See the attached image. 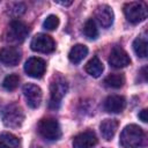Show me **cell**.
Returning a JSON list of instances; mask_svg holds the SVG:
<instances>
[{
    "label": "cell",
    "mask_w": 148,
    "mask_h": 148,
    "mask_svg": "<svg viewBox=\"0 0 148 148\" xmlns=\"http://www.w3.org/2000/svg\"><path fill=\"white\" fill-rule=\"evenodd\" d=\"M20 140L12 133H0V148H18Z\"/></svg>",
    "instance_id": "ac0fdd59"
},
{
    "label": "cell",
    "mask_w": 148,
    "mask_h": 148,
    "mask_svg": "<svg viewBox=\"0 0 148 148\" xmlns=\"http://www.w3.org/2000/svg\"><path fill=\"white\" fill-rule=\"evenodd\" d=\"M21 60V51L14 46H6L0 50V61L6 66H16Z\"/></svg>",
    "instance_id": "7c38bea8"
},
{
    "label": "cell",
    "mask_w": 148,
    "mask_h": 148,
    "mask_svg": "<svg viewBox=\"0 0 148 148\" xmlns=\"http://www.w3.org/2000/svg\"><path fill=\"white\" fill-rule=\"evenodd\" d=\"M87 54H88V47L83 44H76L71 49L68 53V59L73 64H79L86 58Z\"/></svg>",
    "instance_id": "2e32d148"
},
{
    "label": "cell",
    "mask_w": 148,
    "mask_h": 148,
    "mask_svg": "<svg viewBox=\"0 0 148 148\" xmlns=\"http://www.w3.org/2000/svg\"><path fill=\"white\" fill-rule=\"evenodd\" d=\"M0 116L3 125L9 128L20 127L24 120V112L22 108L16 103H9L5 105L0 111Z\"/></svg>",
    "instance_id": "7a4b0ae2"
},
{
    "label": "cell",
    "mask_w": 148,
    "mask_h": 148,
    "mask_svg": "<svg viewBox=\"0 0 148 148\" xmlns=\"http://www.w3.org/2000/svg\"><path fill=\"white\" fill-rule=\"evenodd\" d=\"M56 3L62 5V6H71L73 2H72V1H56Z\"/></svg>",
    "instance_id": "4316f807"
},
{
    "label": "cell",
    "mask_w": 148,
    "mask_h": 148,
    "mask_svg": "<svg viewBox=\"0 0 148 148\" xmlns=\"http://www.w3.org/2000/svg\"><path fill=\"white\" fill-rule=\"evenodd\" d=\"M139 119H140L141 121H143V123H147L148 118H147V110H146V109H143V110L140 111V113H139Z\"/></svg>",
    "instance_id": "d4e9b609"
},
{
    "label": "cell",
    "mask_w": 148,
    "mask_h": 148,
    "mask_svg": "<svg viewBox=\"0 0 148 148\" xmlns=\"http://www.w3.org/2000/svg\"><path fill=\"white\" fill-rule=\"evenodd\" d=\"M46 69V62L44 59L38 57H31L29 58L24 64V71L25 73L35 79H39L44 75Z\"/></svg>",
    "instance_id": "9c48e42d"
},
{
    "label": "cell",
    "mask_w": 148,
    "mask_h": 148,
    "mask_svg": "<svg viewBox=\"0 0 148 148\" xmlns=\"http://www.w3.org/2000/svg\"><path fill=\"white\" fill-rule=\"evenodd\" d=\"M29 34V27L18 20H14L9 23L6 31V40L9 43L18 44L22 43Z\"/></svg>",
    "instance_id": "5b68a950"
},
{
    "label": "cell",
    "mask_w": 148,
    "mask_h": 148,
    "mask_svg": "<svg viewBox=\"0 0 148 148\" xmlns=\"http://www.w3.org/2000/svg\"><path fill=\"white\" fill-rule=\"evenodd\" d=\"M59 25V18L56 15H49L43 22V28L46 30H56Z\"/></svg>",
    "instance_id": "cb8c5ba5"
},
{
    "label": "cell",
    "mask_w": 148,
    "mask_h": 148,
    "mask_svg": "<svg viewBox=\"0 0 148 148\" xmlns=\"http://www.w3.org/2000/svg\"><path fill=\"white\" fill-rule=\"evenodd\" d=\"M133 50L139 58L147 57V37L139 36L133 42Z\"/></svg>",
    "instance_id": "d6986e66"
},
{
    "label": "cell",
    "mask_w": 148,
    "mask_h": 148,
    "mask_svg": "<svg viewBox=\"0 0 148 148\" xmlns=\"http://www.w3.org/2000/svg\"><path fill=\"white\" fill-rule=\"evenodd\" d=\"M146 72H147V67H143V68L141 69V72H140V74L143 76V81L147 80V73H146Z\"/></svg>",
    "instance_id": "484cf974"
},
{
    "label": "cell",
    "mask_w": 148,
    "mask_h": 148,
    "mask_svg": "<svg viewBox=\"0 0 148 148\" xmlns=\"http://www.w3.org/2000/svg\"><path fill=\"white\" fill-rule=\"evenodd\" d=\"M23 95L25 97L27 104L31 108V109H36L40 105L42 102V97H43V92L42 89L34 83H27L23 86Z\"/></svg>",
    "instance_id": "ba28073f"
},
{
    "label": "cell",
    "mask_w": 148,
    "mask_h": 148,
    "mask_svg": "<svg viewBox=\"0 0 148 148\" xmlns=\"http://www.w3.org/2000/svg\"><path fill=\"white\" fill-rule=\"evenodd\" d=\"M68 91V83L67 81L60 76V75H57L51 84H50V102H49V106L51 109H58L60 106V103H61V99L62 97L67 94Z\"/></svg>",
    "instance_id": "3957f363"
},
{
    "label": "cell",
    "mask_w": 148,
    "mask_h": 148,
    "mask_svg": "<svg viewBox=\"0 0 148 148\" xmlns=\"http://www.w3.org/2000/svg\"><path fill=\"white\" fill-rule=\"evenodd\" d=\"M104 110L110 113H119L126 106V99L120 95H110L104 101Z\"/></svg>",
    "instance_id": "4fadbf2b"
},
{
    "label": "cell",
    "mask_w": 148,
    "mask_h": 148,
    "mask_svg": "<svg viewBox=\"0 0 148 148\" xmlns=\"http://www.w3.org/2000/svg\"><path fill=\"white\" fill-rule=\"evenodd\" d=\"M95 17H96L97 22L103 28H109L113 23L114 15H113V10H112V8L110 6H108V5H101L96 9Z\"/></svg>",
    "instance_id": "5bb4252c"
},
{
    "label": "cell",
    "mask_w": 148,
    "mask_h": 148,
    "mask_svg": "<svg viewBox=\"0 0 148 148\" xmlns=\"http://www.w3.org/2000/svg\"><path fill=\"white\" fill-rule=\"evenodd\" d=\"M125 83V77L123 74H110L104 79V84L109 88L113 89H119L124 86Z\"/></svg>",
    "instance_id": "ffe728a7"
},
{
    "label": "cell",
    "mask_w": 148,
    "mask_h": 148,
    "mask_svg": "<svg viewBox=\"0 0 148 148\" xmlns=\"http://www.w3.org/2000/svg\"><path fill=\"white\" fill-rule=\"evenodd\" d=\"M83 32L86 35V37H88L89 39H96L98 36V29L96 27V23L92 18H89L83 27Z\"/></svg>",
    "instance_id": "44dd1931"
},
{
    "label": "cell",
    "mask_w": 148,
    "mask_h": 148,
    "mask_svg": "<svg viewBox=\"0 0 148 148\" xmlns=\"http://www.w3.org/2000/svg\"><path fill=\"white\" fill-rule=\"evenodd\" d=\"M109 64L114 68H123L131 64V59L124 49H121L120 46H114L111 50L109 57Z\"/></svg>",
    "instance_id": "30bf717a"
},
{
    "label": "cell",
    "mask_w": 148,
    "mask_h": 148,
    "mask_svg": "<svg viewBox=\"0 0 148 148\" xmlns=\"http://www.w3.org/2000/svg\"><path fill=\"white\" fill-rule=\"evenodd\" d=\"M31 50L39 53H51L56 49V43L51 36L46 34H37L30 43Z\"/></svg>",
    "instance_id": "52a82bcc"
},
{
    "label": "cell",
    "mask_w": 148,
    "mask_h": 148,
    "mask_svg": "<svg viewBox=\"0 0 148 148\" xmlns=\"http://www.w3.org/2000/svg\"><path fill=\"white\" fill-rule=\"evenodd\" d=\"M97 143V136L92 131L79 133L73 139V148H92Z\"/></svg>",
    "instance_id": "8fae6325"
},
{
    "label": "cell",
    "mask_w": 148,
    "mask_h": 148,
    "mask_svg": "<svg viewBox=\"0 0 148 148\" xmlns=\"http://www.w3.org/2000/svg\"><path fill=\"white\" fill-rule=\"evenodd\" d=\"M117 128H118V121L116 119H105L99 125L101 134L103 139H105L106 141L112 140V138L117 132Z\"/></svg>",
    "instance_id": "9a60e30c"
},
{
    "label": "cell",
    "mask_w": 148,
    "mask_h": 148,
    "mask_svg": "<svg viewBox=\"0 0 148 148\" xmlns=\"http://www.w3.org/2000/svg\"><path fill=\"white\" fill-rule=\"evenodd\" d=\"M27 7L23 2H10L7 7V13L13 16V17H17L21 16L22 14H24Z\"/></svg>",
    "instance_id": "7402d4cb"
},
{
    "label": "cell",
    "mask_w": 148,
    "mask_h": 148,
    "mask_svg": "<svg viewBox=\"0 0 148 148\" xmlns=\"http://www.w3.org/2000/svg\"><path fill=\"white\" fill-rule=\"evenodd\" d=\"M124 14L125 17L128 22L136 24L146 20L147 17V8L145 7L143 3L136 2V1H131L125 3L124 6Z\"/></svg>",
    "instance_id": "8992f818"
},
{
    "label": "cell",
    "mask_w": 148,
    "mask_h": 148,
    "mask_svg": "<svg viewBox=\"0 0 148 148\" xmlns=\"http://www.w3.org/2000/svg\"><path fill=\"white\" fill-rule=\"evenodd\" d=\"M18 83H20V77H18V75H16V74H9V75H7V76L3 79V81H2V87H3L6 90L12 91V90H14V89L17 88Z\"/></svg>",
    "instance_id": "603a6c76"
},
{
    "label": "cell",
    "mask_w": 148,
    "mask_h": 148,
    "mask_svg": "<svg viewBox=\"0 0 148 148\" xmlns=\"http://www.w3.org/2000/svg\"><path fill=\"white\" fill-rule=\"evenodd\" d=\"M37 131L42 138L47 141H56L61 136L59 123L53 118H44L38 123Z\"/></svg>",
    "instance_id": "277c9868"
},
{
    "label": "cell",
    "mask_w": 148,
    "mask_h": 148,
    "mask_svg": "<svg viewBox=\"0 0 148 148\" xmlns=\"http://www.w3.org/2000/svg\"><path fill=\"white\" fill-rule=\"evenodd\" d=\"M145 139L142 128L135 124H131L124 127L120 133L119 143L123 148H139Z\"/></svg>",
    "instance_id": "6da1fadb"
},
{
    "label": "cell",
    "mask_w": 148,
    "mask_h": 148,
    "mask_svg": "<svg viewBox=\"0 0 148 148\" xmlns=\"http://www.w3.org/2000/svg\"><path fill=\"white\" fill-rule=\"evenodd\" d=\"M86 72L92 76V77H99L104 71V66L103 62L97 58V57H92L87 64H86Z\"/></svg>",
    "instance_id": "e0dca14e"
}]
</instances>
